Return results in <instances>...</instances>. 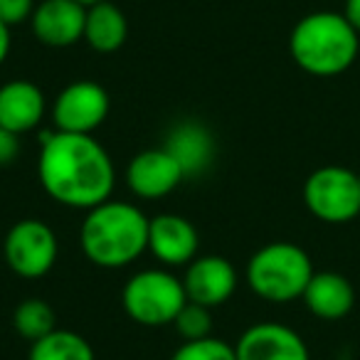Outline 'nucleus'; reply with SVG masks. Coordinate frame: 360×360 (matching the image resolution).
I'll return each instance as SVG.
<instances>
[{
	"label": "nucleus",
	"mask_w": 360,
	"mask_h": 360,
	"mask_svg": "<svg viewBox=\"0 0 360 360\" xmlns=\"http://www.w3.org/2000/svg\"><path fill=\"white\" fill-rule=\"evenodd\" d=\"M126 37H129V20L116 3L104 0L86 8L84 42L91 50L99 55H111L124 47Z\"/></svg>",
	"instance_id": "f3484780"
},
{
	"label": "nucleus",
	"mask_w": 360,
	"mask_h": 360,
	"mask_svg": "<svg viewBox=\"0 0 360 360\" xmlns=\"http://www.w3.org/2000/svg\"><path fill=\"white\" fill-rule=\"evenodd\" d=\"M35 8V0H0V20L8 27L25 25V22H30Z\"/></svg>",
	"instance_id": "4be33fe9"
},
{
	"label": "nucleus",
	"mask_w": 360,
	"mask_h": 360,
	"mask_svg": "<svg viewBox=\"0 0 360 360\" xmlns=\"http://www.w3.org/2000/svg\"><path fill=\"white\" fill-rule=\"evenodd\" d=\"M343 15H345V20L360 32V0H345Z\"/></svg>",
	"instance_id": "393cba45"
},
{
	"label": "nucleus",
	"mask_w": 360,
	"mask_h": 360,
	"mask_svg": "<svg viewBox=\"0 0 360 360\" xmlns=\"http://www.w3.org/2000/svg\"><path fill=\"white\" fill-rule=\"evenodd\" d=\"M304 205L326 225H345L360 215V178L343 165L316 168L304 180Z\"/></svg>",
	"instance_id": "423d86ee"
},
{
	"label": "nucleus",
	"mask_w": 360,
	"mask_h": 360,
	"mask_svg": "<svg viewBox=\"0 0 360 360\" xmlns=\"http://www.w3.org/2000/svg\"><path fill=\"white\" fill-rule=\"evenodd\" d=\"M124 180L129 191L141 200H160L170 195L180 183L186 180V173L165 146L160 148H146L136 153L126 165Z\"/></svg>",
	"instance_id": "1a4fd4ad"
},
{
	"label": "nucleus",
	"mask_w": 360,
	"mask_h": 360,
	"mask_svg": "<svg viewBox=\"0 0 360 360\" xmlns=\"http://www.w3.org/2000/svg\"><path fill=\"white\" fill-rule=\"evenodd\" d=\"M3 255L13 274L22 279H42L57 264L60 242L47 222L25 217L8 230Z\"/></svg>",
	"instance_id": "0eeeda50"
},
{
	"label": "nucleus",
	"mask_w": 360,
	"mask_h": 360,
	"mask_svg": "<svg viewBox=\"0 0 360 360\" xmlns=\"http://www.w3.org/2000/svg\"><path fill=\"white\" fill-rule=\"evenodd\" d=\"M183 286H186L188 301L207 306V309H217L235 296L237 286H240V274L230 259L220 255H205L195 257L186 266Z\"/></svg>",
	"instance_id": "9d476101"
},
{
	"label": "nucleus",
	"mask_w": 360,
	"mask_h": 360,
	"mask_svg": "<svg viewBox=\"0 0 360 360\" xmlns=\"http://www.w3.org/2000/svg\"><path fill=\"white\" fill-rule=\"evenodd\" d=\"M111 111L109 91L91 79L70 82L52 101V124L62 134L91 136Z\"/></svg>",
	"instance_id": "6e6552de"
},
{
	"label": "nucleus",
	"mask_w": 360,
	"mask_h": 360,
	"mask_svg": "<svg viewBox=\"0 0 360 360\" xmlns=\"http://www.w3.org/2000/svg\"><path fill=\"white\" fill-rule=\"evenodd\" d=\"M146 212L126 200H106L86 210L79 227L84 257L101 269H124L148 252Z\"/></svg>",
	"instance_id": "f03ea898"
},
{
	"label": "nucleus",
	"mask_w": 360,
	"mask_h": 360,
	"mask_svg": "<svg viewBox=\"0 0 360 360\" xmlns=\"http://www.w3.org/2000/svg\"><path fill=\"white\" fill-rule=\"evenodd\" d=\"M11 30H13V27H8L6 22L0 20V67H3V62H6L8 55H11V45H13Z\"/></svg>",
	"instance_id": "b1692460"
},
{
	"label": "nucleus",
	"mask_w": 360,
	"mask_h": 360,
	"mask_svg": "<svg viewBox=\"0 0 360 360\" xmlns=\"http://www.w3.org/2000/svg\"><path fill=\"white\" fill-rule=\"evenodd\" d=\"M47 114L45 91L30 79H11L0 86V126L22 136L35 131Z\"/></svg>",
	"instance_id": "4468645a"
},
{
	"label": "nucleus",
	"mask_w": 360,
	"mask_h": 360,
	"mask_svg": "<svg viewBox=\"0 0 360 360\" xmlns=\"http://www.w3.org/2000/svg\"><path fill=\"white\" fill-rule=\"evenodd\" d=\"M170 360H237L235 345L222 338H200V340H183L170 355Z\"/></svg>",
	"instance_id": "412c9836"
},
{
	"label": "nucleus",
	"mask_w": 360,
	"mask_h": 360,
	"mask_svg": "<svg viewBox=\"0 0 360 360\" xmlns=\"http://www.w3.org/2000/svg\"><path fill=\"white\" fill-rule=\"evenodd\" d=\"M175 330L183 340H200L210 338L212 328H215V321H212V309L200 304H193L188 301L183 309H180L178 319L173 321Z\"/></svg>",
	"instance_id": "aec40b11"
},
{
	"label": "nucleus",
	"mask_w": 360,
	"mask_h": 360,
	"mask_svg": "<svg viewBox=\"0 0 360 360\" xmlns=\"http://www.w3.org/2000/svg\"><path fill=\"white\" fill-rule=\"evenodd\" d=\"M79 6H84V8H89V6H96V3H104V0H77Z\"/></svg>",
	"instance_id": "a878e982"
},
{
	"label": "nucleus",
	"mask_w": 360,
	"mask_h": 360,
	"mask_svg": "<svg viewBox=\"0 0 360 360\" xmlns=\"http://www.w3.org/2000/svg\"><path fill=\"white\" fill-rule=\"evenodd\" d=\"M237 360H311L309 345L284 323H255L237 338Z\"/></svg>",
	"instance_id": "ddd939ff"
},
{
	"label": "nucleus",
	"mask_w": 360,
	"mask_h": 360,
	"mask_svg": "<svg viewBox=\"0 0 360 360\" xmlns=\"http://www.w3.org/2000/svg\"><path fill=\"white\" fill-rule=\"evenodd\" d=\"M188 304L183 279L165 266L141 269L121 289V306L134 323L146 328L173 326L180 309Z\"/></svg>",
	"instance_id": "39448f33"
},
{
	"label": "nucleus",
	"mask_w": 360,
	"mask_h": 360,
	"mask_svg": "<svg viewBox=\"0 0 360 360\" xmlns=\"http://www.w3.org/2000/svg\"><path fill=\"white\" fill-rule=\"evenodd\" d=\"M40 186L57 205L72 210H91L111 200L116 168L106 148L86 134H42L37 158Z\"/></svg>",
	"instance_id": "f257e3e1"
},
{
	"label": "nucleus",
	"mask_w": 360,
	"mask_h": 360,
	"mask_svg": "<svg viewBox=\"0 0 360 360\" xmlns=\"http://www.w3.org/2000/svg\"><path fill=\"white\" fill-rule=\"evenodd\" d=\"M358 178H360V173H358Z\"/></svg>",
	"instance_id": "bb28decb"
},
{
	"label": "nucleus",
	"mask_w": 360,
	"mask_h": 360,
	"mask_svg": "<svg viewBox=\"0 0 360 360\" xmlns=\"http://www.w3.org/2000/svg\"><path fill=\"white\" fill-rule=\"evenodd\" d=\"M27 360H96V355L84 335L67 328H55L45 338L30 343Z\"/></svg>",
	"instance_id": "a211bd4d"
},
{
	"label": "nucleus",
	"mask_w": 360,
	"mask_h": 360,
	"mask_svg": "<svg viewBox=\"0 0 360 360\" xmlns=\"http://www.w3.org/2000/svg\"><path fill=\"white\" fill-rule=\"evenodd\" d=\"M20 155V136L0 126V168L11 165Z\"/></svg>",
	"instance_id": "5701e85b"
},
{
	"label": "nucleus",
	"mask_w": 360,
	"mask_h": 360,
	"mask_svg": "<svg viewBox=\"0 0 360 360\" xmlns=\"http://www.w3.org/2000/svg\"><path fill=\"white\" fill-rule=\"evenodd\" d=\"M86 8L77 0H40L30 18L32 35L52 50H67L84 40Z\"/></svg>",
	"instance_id": "f8f14e48"
},
{
	"label": "nucleus",
	"mask_w": 360,
	"mask_h": 360,
	"mask_svg": "<svg viewBox=\"0 0 360 360\" xmlns=\"http://www.w3.org/2000/svg\"><path fill=\"white\" fill-rule=\"evenodd\" d=\"M301 301L321 321H340L353 311L355 289L338 271H314Z\"/></svg>",
	"instance_id": "2eb2a0df"
},
{
	"label": "nucleus",
	"mask_w": 360,
	"mask_h": 360,
	"mask_svg": "<svg viewBox=\"0 0 360 360\" xmlns=\"http://www.w3.org/2000/svg\"><path fill=\"white\" fill-rule=\"evenodd\" d=\"M13 328L18 330V335L35 343L57 328L55 309L45 299H25L13 311Z\"/></svg>",
	"instance_id": "6ab92c4d"
},
{
	"label": "nucleus",
	"mask_w": 360,
	"mask_h": 360,
	"mask_svg": "<svg viewBox=\"0 0 360 360\" xmlns=\"http://www.w3.org/2000/svg\"><path fill=\"white\" fill-rule=\"evenodd\" d=\"M163 146L175 155L186 178L202 175L217 155L215 136L198 121H183V124L173 126Z\"/></svg>",
	"instance_id": "dca6fc26"
},
{
	"label": "nucleus",
	"mask_w": 360,
	"mask_h": 360,
	"mask_svg": "<svg viewBox=\"0 0 360 360\" xmlns=\"http://www.w3.org/2000/svg\"><path fill=\"white\" fill-rule=\"evenodd\" d=\"M200 235L188 217L175 212H160L148 222V252L165 266H188L198 257Z\"/></svg>",
	"instance_id": "9b49d317"
},
{
	"label": "nucleus",
	"mask_w": 360,
	"mask_h": 360,
	"mask_svg": "<svg viewBox=\"0 0 360 360\" xmlns=\"http://www.w3.org/2000/svg\"><path fill=\"white\" fill-rule=\"evenodd\" d=\"M291 60L311 77H338L355 65L360 32L343 13L316 11L304 15L289 35Z\"/></svg>",
	"instance_id": "7ed1b4c3"
},
{
	"label": "nucleus",
	"mask_w": 360,
	"mask_h": 360,
	"mask_svg": "<svg viewBox=\"0 0 360 360\" xmlns=\"http://www.w3.org/2000/svg\"><path fill=\"white\" fill-rule=\"evenodd\" d=\"M314 271V262L304 247L294 242H269L250 257L245 279L259 299L291 304L304 296Z\"/></svg>",
	"instance_id": "20e7f679"
}]
</instances>
